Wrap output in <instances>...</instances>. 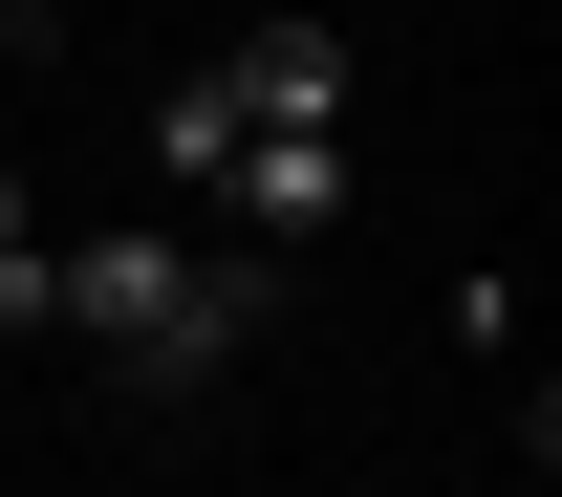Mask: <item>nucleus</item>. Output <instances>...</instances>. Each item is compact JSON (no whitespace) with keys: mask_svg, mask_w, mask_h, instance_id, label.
<instances>
[{"mask_svg":"<svg viewBox=\"0 0 562 497\" xmlns=\"http://www.w3.org/2000/svg\"><path fill=\"white\" fill-rule=\"evenodd\" d=\"M44 325L109 347L131 389H173V368H238V347L281 325V260H216V238H173V216H131V238H44Z\"/></svg>","mask_w":562,"mask_h":497,"instance_id":"f257e3e1","label":"nucleus"},{"mask_svg":"<svg viewBox=\"0 0 562 497\" xmlns=\"http://www.w3.org/2000/svg\"><path fill=\"white\" fill-rule=\"evenodd\" d=\"M151 173H173V195H238V238L347 216V131H238L216 87H173V109H151Z\"/></svg>","mask_w":562,"mask_h":497,"instance_id":"f03ea898","label":"nucleus"},{"mask_svg":"<svg viewBox=\"0 0 562 497\" xmlns=\"http://www.w3.org/2000/svg\"><path fill=\"white\" fill-rule=\"evenodd\" d=\"M195 87L238 109V131H347V44H325V22H238Z\"/></svg>","mask_w":562,"mask_h":497,"instance_id":"7ed1b4c3","label":"nucleus"},{"mask_svg":"<svg viewBox=\"0 0 562 497\" xmlns=\"http://www.w3.org/2000/svg\"><path fill=\"white\" fill-rule=\"evenodd\" d=\"M0 44H44V0H0Z\"/></svg>","mask_w":562,"mask_h":497,"instance_id":"20e7f679","label":"nucleus"},{"mask_svg":"<svg viewBox=\"0 0 562 497\" xmlns=\"http://www.w3.org/2000/svg\"><path fill=\"white\" fill-rule=\"evenodd\" d=\"M0 238H22V173H0Z\"/></svg>","mask_w":562,"mask_h":497,"instance_id":"39448f33","label":"nucleus"}]
</instances>
